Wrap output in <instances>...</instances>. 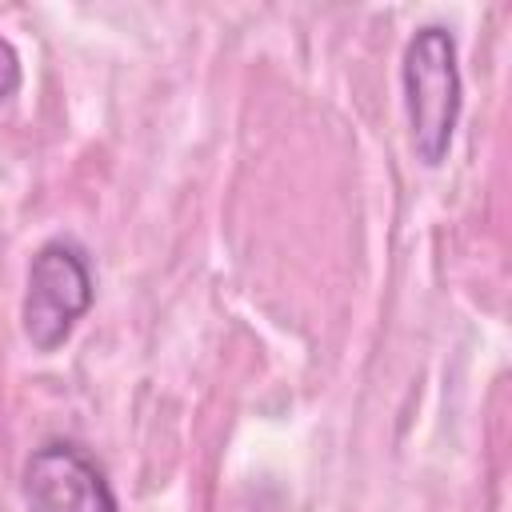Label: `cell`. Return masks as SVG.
<instances>
[{
  "mask_svg": "<svg viewBox=\"0 0 512 512\" xmlns=\"http://www.w3.org/2000/svg\"><path fill=\"white\" fill-rule=\"evenodd\" d=\"M20 80H24L20 56H16V48L0 36V100H12V96L20 92Z\"/></svg>",
  "mask_w": 512,
  "mask_h": 512,
  "instance_id": "obj_4",
  "label": "cell"
},
{
  "mask_svg": "<svg viewBox=\"0 0 512 512\" xmlns=\"http://www.w3.org/2000/svg\"><path fill=\"white\" fill-rule=\"evenodd\" d=\"M96 284L88 256L76 240H48L28 264L20 324L36 352H56L92 308Z\"/></svg>",
  "mask_w": 512,
  "mask_h": 512,
  "instance_id": "obj_2",
  "label": "cell"
},
{
  "mask_svg": "<svg viewBox=\"0 0 512 512\" xmlns=\"http://www.w3.org/2000/svg\"><path fill=\"white\" fill-rule=\"evenodd\" d=\"M404 112H408V136L420 164L436 168L456 136L464 84L456 64V36L444 24H424L404 44Z\"/></svg>",
  "mask_w": 512,
  "mask_h": 512,
  "instance_id": "obj_1",
  "label": "cell"
},
{
  "mask_svg": "<svg viewBox=\"0 0 512 512\" xmlns=\"http://www.w3.org/2000/svg\"><path fill=\"white\" fill-rule=\"evenodd\" d=\"M20 492L28 512H120L104 468L72 440L40 444L24 460Z\"/></svg>",
  "mask_w": 512,
  "mask_h": 512,
  "instance_id": "obj_3",
  "label": "cell"
}]
</instances>
